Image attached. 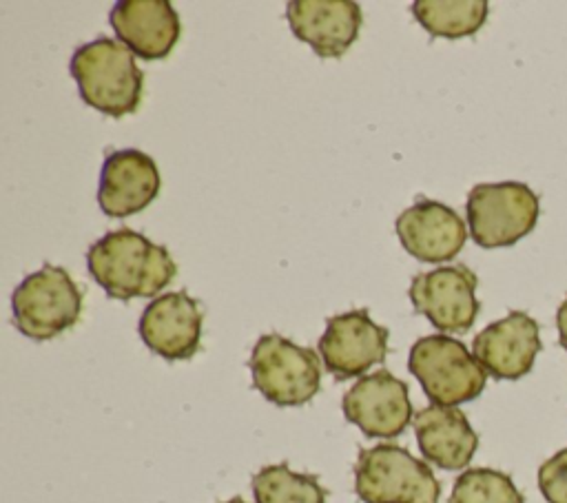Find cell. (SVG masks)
I'll use <instances>...</instances> for the list:
<instances>
[{
	"label": "cell",
	"mask_w": 567,
	"mask_h": 503,
	"mask_svg": "<svg viewBox=\"0 0 567 503\" xmlns=\"http://www.w3.org/2000/svg\"><path fill=\"white\" fill-rule=\"evenodd\" d=\"M326 370L339 381L361 377L388 355V330L372 321L365 308L332 315L319 339Z\"/></svg>",
	"instance_id": "30bf717a"
},
{
	"label": "cell",
	"mask_w": 567,
	"mask_h": 503,
	"mask_svg": "<svg viewBox=\"0 0 567 503\" xmlns=\"http://www.w3.org/2000/svg\"><path fill=\"white\" fill-rule=\"evenodd\" d=\"M117 40L142 60L166 58L179 40V16L168 0H120L109 13Z\"/></svg>",
	"instance_id": "2e32d148"
},
{
	"label": "cell",
	"mask_w": 567,
	"mask_h": 503,
	"mask_svg": "<svg viewBox=\"0 0 567 503\" xmlns=\"http://www.w3.org/2000/svg\"><path fill=\"white\" fill-rule=\"evenodd\" d=\"M69 71L80 97L109 117H124L137 111L144 89V73L135 53L113 38H95L75 49Z\"/></svg>",
	"instance_id": "7a4b0ae2"
},
{
	"label": "cell",
	"mask_w": 567,
	"mask_h": 503,
	"mask_svg": "<svg viewBox=\"0 0 567 503\" xmlns=\"http://www.w3.org/2000/svg\"><path fill=\"white\" fill-rule=\"evenodd\" d=\"M476 361L494 379L525 377L540 352V328L534 317L512 310L503 319L485 326L472 341Z\"/></svg>",
	"instance_id": "7c38bea8"
},
{
	"label": "cell",
	"mask_w": 567,
	"mask_h": 503,
	"mask_svg": "<svg viewBox=\"0 0 567 503\" xmlns=\"http://www.w3.org/2000/svg\"><path fill=\"white\" fill-rule=\"evenodd\" d=\"M86 266L109 297L124 301L157 297L177 273L171 253L133 228H117L93 242Z\"/></svg>",
	"instance_id": "6da1fadb"
},
{
	"label": "cell",
	"mask_w": 567,
	"mask_h": 503,
	"mask_svg": "<svg viewBox=\"0 0 567 503\" xmlns=\"http://www.w3.org/2000/svg\"><path fill=\"white\" fill-rule=\"evenodd\" d=\"M202 306L186 290L157 295L140 317V337L146 348L166 361L190 359L199 350Z\"/></svg>",
	"instance_id": "8fae6325"
},
{
	"label": "cell",
	"mask_w": 567,
	"mask_h": 503,
	"mask_svg": "<svg viewBox=\"0 0 567 503\" xmlns=\"http://www.w3.org/2000/svg\"><path fill=\"white\" fill-rule=\"evenodd\" d=\"M159 188L162 177L155 160L137 148H120L104 157L97 204L109 217H128L144 211Z\"/></svg>",
	"instance_id": "4fadbf2b"
},
{
	"label": "cell",
	"mask_w": 567,
	"mask_h": 503,
	"mask_svg": "<svg viewBox=\"0 0 567 503\" xmlns=\"http://www.w3.org/2000/svg\"><path fill=\"white\" fill-rule=\"evenodd\" d=\"M221 503H248V501H244L241 496H233V499H228V501H221Z\"/></svg>",
	"instance_id": "603a6c76"
},
{
	"label": "cell",
	"mask_w": 567,
	"mask_h": 503,
	"mask_svg": "<svg viewBox=\"0 0 567 503\" xmlns=\"http://www.w3.org/2000/svg\"><path fill=\"white\" fill-rule=\"evenodd\" d=\"M286 20L319 58H341L359 38L363 16L354 0H292Z\"/></svg>",
	"instance_id": "9a60e30c"
},
{
	"label": "cell",
	"mask_w": 567,
	"mask_h": 503,
	"mask_svg": "<svg viewBox=\"0 0 567 503\" xmlns=\"http://www.w3.org/2000/svg\"><path fill=\"white\" fill-rule=\"evenodd\" d=\"M408 370L419 379L432 403L450 408L476 399L487 381V372L474 352L463 341L443 332L421 337L412 343Z\"/></svg>",
	"instance_id": "277c9868"
},
{
	"label": "cell",
	"mask_w": 567,
	"mask_h": 503,
	"mask_svg": "<svg viewBox=\"0 0 567 503\" xmlns=\"http://www.w3.org/2000/svg\"><path fill=\"white\" fill-rule=\"evenodd\" d=\"M401 246L419 261L441 264L454 259L467 239L461 215L434 199H416L394 222Z\"/></svg>",
	"instance_id": "5bb4252c"
},
{
	"label": "cell",
	"mask_w": 567,
	"mask_h": 503,
	"mask_svg": "<svg viewBox=\"0 0 567 503\" xmlns=\"http://www.w3.org/2000/svg\"><path fill=\"white\" fill-rule=\"evenodd\" d=\"M447 503H525V499L509 474L470 468L456 476Z\"/></svg>",
	"instance_id": "ffe728a7"
},
{
	"label": "cell",
	"mask_w": 567,
	"mask_h": 503,
	"mask_svg": "<svg viewBox=\"0 0 567 503\" xmlns=\"http://www.w3.org/2000/svg\"><path fill=\"white\" fill-rule=\"evenodd\" d=\"M252 386L275 406H303L321 390V363L315 350L268 332L250 352Z\"/></svg>",
	"instance_id": "8992f818"
},
{
	"label": "cell",
	"mask_w": 567,
	"mask_h": 503,
	"mask_svg": "<svg viewBox=\"0 0 567 503\" xmlns=\"http://www.w3.org/2000/svg\"><path fill=\"white\" fill-rule=\"evenodd\" d=\"M472 239L483 248L512 246L538 222V195L523 182L476 184L465 204Z\"/></svg>",
	"instance_id": "52a82bcc"
},
{
	"label": "cell",
	"mask_w": 567,
	"mask_h": 503,
	"mask_svg": "<svg viewBox=\"0 0 567 503\" xmlns=\"http://www.w3.org/2000/svg\"><path fill=\"white\" fill-rule=\"evenodd\" d=\"M556 326H558V339L560 346L567 350V297L563 299V304L556 310Z\"/></svg>",
	"instance_id": "7402d4cb"
},
{
	"label": "cell",
	"mask_w": 567,
	"mask_h": 503,
	"mask_svg": "<svg viewBox=\"0 0 567 503\" xmlns=\"http://www.w3.org/2000/svg\"><path fill=\"white\" fill-rule=\"evenodd\" d=\"M538 487L547 503H567V448L538 468Z\"/></svg>",
	"instance_id": "44dd1931"
},
{
	"label": "cell",
	"mask_w": 567,
	"mask_h": 503,
	"mask_svg": "<svg viewBox=\"0 0 567 503\" xmlns=\"http://www.w3.org/2000/svg\"><path fill=\"white\" fill-rule=\"evenodd\" d=\"M255 503H326L328 490L315 474L295 472L288 463L266 465L252 474Z\"/></svg>",
	"instance_id": "d6986e66"
},
{
	"label": "cell",
	"mask_w": 567,
	"mask_h": 503,
	"mask_svg": "<svg viewBox=\"0 0 567 503\" xmlns=\"http://www.w3.org/2000/svg\"><path fill=\"white\" fill-rule=\"evenodd\" d=\"M408 295L414 310L443 332H467L481 310L476 275L465 264L414 275Z\"/></svg>",
	"instance_id": "ba28073f"
},
{
	"label": "cell",
	"mask_w": 567,
	"mask_h": 503,
	"mask_svg": "<svg viewBox=\"0 0 567 503\" xmlns=\"http://www.w3.org/2000/svg\"><path fill=\"white\" fill-rule=\"evenodd\" d=\"M412 425L421 454L443 470H463L478 448V434L458 408L432 403L414 414Z\"/></svg>",
	"instance_id": "e0dca14e"
},
{
	"label": "cell",
	"mask_w": 567,
	"mask_h": 503,
	"mask_svg": "<svg viewBox=\"0 0 567 503\" xmlns=\"http://www.w3.org/2000/svg\"><path fill=\"white\" fill-rule=\"evenodd\" d=\"M354 492L363 503H439L441 483L432 468L394 443L359 450Z\"/></svg>",
	"instance_id": "3957f363"
},
{
	"label": "cell",
	"mask_w": 567,
	"mask_h": 503,
	"mask_svg": "<svg viewBox=\"0 0 567 503\" xmlns=\"http://www.w3.org/2000/svg\"><path fill=\"white\" fill-rule=\"evenodd\" d=\"M343 417L365 437L394 439L414 419L408 383L390 370L359 377L341 399Z\"/></svg>",
	"instance_id": "9c48e42d"
},
{
	"label": "cell",
	"mask_w": 567,
	"mask_h": 503,
	"mask_svg": "<svg viewBox=\"0 0 567 503\" xmlns=\"http://www.w3.org/2000/svg\"><path fill=\"white\" fill-rule=\"evenodd\" d=\"M489 7L485 0H416L412 16L434 38L474 35L487 20Z\"/></svg>",
	"instance_id": "ac0fdd59"
},
{
	"label": "cell",
	"mask_w": 567,
	"mask_h": 503,
	"mask_svg": "<svg viewBox=\"0 0 567 503\" xmlns=\"http://www.w3.org/2000/svg\"><path fill=\"white\" fill-rule=\"evenodd\" d=\"M16 328L35 341H47L75 326L82 292L71 275L53 264L27 275L11 295Z\"/></svg>",
	"instance_id": "5b68a950"
}]
</instances>
